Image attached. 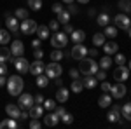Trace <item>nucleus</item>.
Returning a JSON list of instances; mask_svg holds the SVG:
<instances>
[{"label":"nucleus","mask_w":131,"mask_h":129,"mask_svg":"<svg viewBox=\"0 0 131 129\" xmlns=\"http://www.w3.org/2000/svg\"><path fill=\"white\" fill-rule=\"evenodd\" d=\"M40 44H42V40H40V39H35L33 42H31V47H35V49H39V47H40Z\"/></svg>","instance_id":"864d4df0"},{"label":"nucleus","mask_w":131,"mask_h":129,"mask_svg":"<svg viewBox=\"0 0 131 129\" xmlns=\"http://www.w3.org/2000/svg\"><path fill=\"white\" fill-rule=\"evenodd\" d=\"M33 105H35V99H33V96L30 92H21L19 99H18V107L21 110H30Z\"/></svg>","instance_id":"423d86ee"},{"label":"nucleus","mask_w":131,"mask_h":129,"mask_svg":"<svg viewBox=\"0 0 131 129\" xmlns=\"http://www.w3.org/2000/svg\"><path fill=\"white\" fill-rule=\"evenodd\" d=\"M7 127H10V129H16V127H18L16 119H7Z\"/></svg>","instance_id":"09e8293b"},{"label":"nucleus","mask_w":131,"mask_h":129,"mask_svg":"<svg viewBox=\"0 0 131 129\" xmlns=\"http://www.w3.org/2000/svg\"><path fill=\"white\" fill-rule=\"evenodd\" d=\"M28 127H31V129H39V127H42V124L39 122V119H31V120H30V124H28Z\"/></svg>","instance_id":"c03bdc74"},{"label":"nucleus","mask_w":131,"mask_h":129,"mask_svg":"<svg viewBox=\"0 0 131 129\" xmlns=\"http://www.w3.org/2000/svg\"><path fill=\"white\" fill-rule=\"evenodd\" d=\"M49 39H51V45H52L54 49H63V47H67V44H68V37H67L65 31H54Z\"/></svg>","instance_id":"7ed1b4c3"},{"label":"nucleus","mask_w":131,"mask_h":129,"mask_svg":"<svg viewBox=\"0 0 131 129\" xmlns=\"http://www.w3.org/2000/svg\"><path fill=\"white\" fill-rule=\"evenodd\" d=\"M58 122H60V115H56V112H54V113H47V115H44V124L49 126V127H54Z\"/></svg>","instance_id":"6ab92c4d"},{"label":"nucleus","mask_w":131,"mask_h":129,"mask_svg":"<svg viewBox=\"0 0 131 129\" xmlns=\"http://www.w3.org/2000/svg\"><path fill=\"white\" fill-rule=\"evenodd\" d=\"M72 31H73V26H72L70 23H67L65 25V33H72Z\"/></svg>","instance_id":"6e6d98bb"},{"label":"nucleus","mask_w":131,"mask_h":129,"mask_svg":"<svg viewBox=\"0 0 131 129\" xmlns=\"http://www.w3.org/2000/svg\"><path fill=\"white\" fill-rule=\"evenodd\" d=\"M107 119H108V122H117L121 119V107L119 105H112V108L107 113Z\"/></svg>","instance_id":"4468645a"},{"label":"nucleus","mask_w":131,"mask_h":129,"mask_svg":"<svg viewBox=\"0 0 131 129\" xmlns=\"http://www.w3.org/2000/svg\"><path fill=\"white\" fill-rule=\"evenodd\" d=\"M47 84H49V77L46 75V73H40V75H37V86L44 89V87H47Z\"/></svg>","instance_id":"7c9ffc66"},{"label":"nucleus","mask_w":131,"mask_h":129,"mask_svg":"<svg viewBox=\"0 0 131 129\" xmlns=\"http://www.w3.org/2000/svg\"><path fill=\"white\" fill-rule=\"evenodd\" d=\"M58 21H60V25H67L70 21V12L68 10H61L58 14Z\"/></svg>","instance_id":"f704fd0d"},{"label":"nucleus","mask_w":131,"mask_h":129,"mask_svg":"<svg viewBox=\"0 0 131 129\" xmlns=\"http://www.w3.org/2000/svg\"><path fill=\"white\" fill-rule=\"evenodd\" d=\"M77 2H79L81 5H86V4H89V0H77Z\"/></svg>","instance_id":"e2e57ef3"},{"label":"nucleus","mask_w":131,"mask_h":129,"mask_svg":"<svg viewBox=\"0 0 131 129\" xmlns=\"http://www.w3.org/2000/svg\"><path fill=\"white\" fill-rule=\"evenodd\" d=\"M10 42V31L0 28V45H7Z\"/></svg>","instance_id":"cd10ccee"},{"label":"nucleus","mask_w":131,"mask_h":129,"mask_svg":"<svg viewBox=\"0 0 131 129\" xmlns=\"http://www.w3.org/2000/svg\"><path fill=\"white\" fill-rule=\"evenodd\" d=\"M114 61H115L117 65H126V56H124V54H119V52H115Z\"/></svg>","instance_id":"a19ab883"},{"label":"nucleus","mask_w":131,"mask_h":129,"mask_svg":"<svg viewBox=\"0 0 131 129\" xmlns=\"http://www.w3.org/2000/svg\"><path fill=\"white\" fill-rule=\"evenodd\" d=\"M42 115H44V108H42V105H33L30 108V117L31 119H40Z\"/></svg>","instance_id":"b1692460"},{"label":"nucleus","mask_w":131,"mask_h":129,"mask_svg":"<svg viewBox=\"0 0 131 129\" xmlns=\"http://www.w3.org/2000/svg\"><path fill=\"white\" fill-rule=\"evenodd\" d=\"M63 56H65V54H63L61 49H54L52 52H51V61H61Z\"/></svg>","instance_id":"c9c22d12"},{"label":"nucleus","mask_w":131,"mask_h":129,"mask_svg":"<svg viewBox=\"0 0 131 129\" xmlns=\"http://www.w3.org/2000/svg\"><path fill=\"white\" fill-rule=\"evenodd\" d=\"M110 16L107 14V10H103L100 12L98 16H96V23H98V26H107V25H110Z\"/></svg>","instance_id":"4be33fe9"},{"label":"nucleus","mask_w":131,"mask_h":129,"mask_svg":"<svg viewBox=\"0 0 131 129\" xmlns=\"http://www.w3.org/2000/svg\"><path fill=\"white\" fill-rule=\"evenodd\" d=\"M33 58H35V60H42V58H44V51H42L40 47L35 49V51H33Z\"/></svg>","instance_id":"49530a36"},{"label":"nucleus","mask_w":131,"mask_h":129,"mask_svg":"<svg viewBox=\"0 0 131 129\" xmlns=\"http://www.w3.org/2000/svg\"><path fill=\"white\" fill-rule=\"evenodd\" d=\"M68 96H70V91L67 89V87H63V86H60V89L56 91V101L58 103H67Z\"/></svg>","instance_id":"f3484780"},{"label":"nucleus","mask_w":131,"mask_h":129,"mask_svg":"<svg viewBox=\"0 0 131 129\" xmlns=\"http://www.w3.org/2000/svg\"><path fill=\"white\" fill-rule=\"evenodd\" d=\"M12 65H14V68L16 72L23 75V73H26L28 70H30V65H28V60H25L23 56H18V58H12Z\"/></svg>","instance_id":"1a4fd4ad"},{"label":"nucleus","mask_w":131,"mask_h":129,"mask_svg":"<svg viewBox=\"0 0 131 129\" xmlns=\"http://www.w3.org/2000/svg\"><path fill=\"white\" fill-rule=\"evenodd\" d=\"M98 105H100L101 108H108L112 105V96L108 94V92H105L103 96H100V99H98Z\"/></svg>","instance_id":"a878e982"},{"label":"nucleus","mask_w":131,"mask_h":129,"mask_svg":"<svg viewBox=\"0 0 131 129\" xmlns=\"http://www.w3.org/2000/svg\"><path fill=\"white\" fill-rule=\"evenodd\" d=\"M128 33H129V39H131V26L128 28Z\"/></svg>","instance_id":"69168bd1"},{"label":"nucleus","mask_w":131,"mask_h":129,"mask_svg":"<svg viewBox=\"0 0 131 129\" xmlns=\"http://www.w3.org/2000/svg\"><path fill=\"white\" fill-rule=\"evenodd\" d=\"M44 73H46L49 79H58V77H61V73H63V68H61V65L58 61H51L49 65H46Z\"/></svg>","instance_id":"20e7f679"},{"label":"nucleus","mask_w":131,"mask_h":129,"mask_svg":"<svg viewBox=\"0 0 131 129\" xmlns=\"http://www.w3.org/2000/svg\"><path fill=\"white\" fill-rule=\"evenodd\" d=\"M58 28H60V21H58V19H52V21L49 23V30L58 31Z\"/></svg>","instance_id":"a18cd8bd"},{"label":"nucleus","mask_w":131,"mask_h":129,"mask_svg":"<svg viewBox=\"0 0 131 129\" xmlns=\"http://www.w3.org/2000/svg\"><path fill=\"white\" fill-rule=\"evenodd\" d=\"M121 117H124L126 120H131V103H126L121 108Z\"/></svg>","instance_id":"72a5a7b5"},{"label":"nucleus","mask_w":131,"mask_h":129,"mask_svg":"<svg viewBox=\"0 0 131 129\" xmlns=\"http://www.w3.org/2000/svg\"><path fill=\"white\" fill-rule=\"evenodd\" d=\"M28 7L31 10H40L42 9V0H28Z\"/></svg>","instance_id":"e433bc0d"},{"label":"nucleus","mask_w":131,"mask_h":129,"mask_svg":"<svg viewBox=\"0 0 131 129\" xmlns=\"http://www.w3.org/2000/svg\"><path fill=\"white\" fill-rule=\"evenodd\" d=\"M7 92H9L10 96H19L21 92H23V87H25V82L21 79L19 75H10L9 79H7Z\"/></svg>","instance_id":"f257e3e1"},{"label":"nucleus","mask_w":131,"mask_h":129,"mask_svg":"<svg viewBox=\"0 0 131 129\" xmlns=\"http://www.w3.org/2000/svg\"><path fill=\"white\" fill-rule=\"evenodd\" d=\"M100 89L103 91V92H110V89H112V84H108V82H105V80H101V86H100Z\"/></svg>","instance_id":"79ce46f5"},{"label":"nucleus","mask_w":131,"mask_h":129,"mask_svg":"<svg viewBox=\"0 0 131 129\" xmlns=\"http://www.w3.org/2000/svg\"><path fill=\"white\" fill-rule=\"evenodd\" d=\"M82 89H84L82 80L81 79H73V82H72V86H70V91H72V92H81Z\"/></svg>","instance_id":"2f4dec72"},{"label":"nucleus","mask_w":131,"mask_h":129,"mask_svg":"<svg viewBox=\"0 0 131 129\" xmlns=\"http://www.w3.org/2000/svg\"><path fill=\"white\" fill-rule=\"evenodd\" d=\"M65 112H67V108H65V107H56V115H60V117H61Z\"/></svg>","instance_id":"603ef678"},{"label":"nucleus","mask_w":131,"mask_h":129,"mask_svg":"<svg viewBox=\"0 0 131 129\" xmlns=\"http://www.w3.org/2000/svg\"><path fill=\"white\" fill-rule=\"evenodd\" d=\"M0 75H7V66H5V63H2V61H0Z\"/></svg>","instance_id":"8fccbe9b"},{"label":"nucleus","mask_w":131,"mask_h":129,"mask_svg":"<svg viewBox=\"0 0 131 129\" xmlns=\"http://www.w3.org/2000/svg\"><path fill=\"white\" fill-rule=\"evenodd\" d=\"M103 35L108 37V39H115V37H117V26H110V25H107V26H105V31H103Z\"/></svg>","instance_id":"c756f323"},{"label":"nucleus","mask_w":131,"mask_h":129,"mask_svg":"<svg viewBox=\"0 0 131 129\" xmlns=\"http://www.w3.org/2000/svg\"><path fill=\"white\" fill-rule=\"evenodd\" d=\"M35 103H37V105H42V103H44V98H42V94H37V96H35Z\"/></svg>","instance_id":"5fc2aeb1"},{"label":"nucleus","mask_w":131,"mask_h":129,"mask_svg":"<svg viewBox=\"0 0 131 129\" xmlns=\"http://www.w3.org/2000/svg\"><path fill=\"white\" fill-rule=\"evenodd\" d=\"M63 4H73V0H61Z\"/></svg>","instance_id":"0e129e2a"},{"label":"nucleus","mask_w":131,"mask_h":129,"mask_svg":"<svg viewBox=\"0 0 131 129\" xmlns=\"http://www.w3.org/2000/svg\"><path fill=\"white\" fill-rule=\"evenodd\" d=\"M44 108L46 110H54L56 108V101H54V99H44Z\"/></svg>","instance_id":"58836bf2"},{"label":"nucleus","mask_w":131,"mask_h":129,"mask_svg":"<svg viewBox=\"0 0 131 129\" xmlns=\"http://www.w3.org/2000/svg\"><path fill=\"white\" fill-rule=\"evenodd\" d=\"M0 61L2 63H12V54H10L9 47H0Z\"/></svg>","instance_id":"5701e85b"},{"label":"nucleus","mask_w":131,"mask_h":129,"mask_svg":"<svg viewBox=\"0 0 131 129\" xmlns=\"http://www.w3.org/2000/svg\"><path fill=\"white\" fill-rule=\"evenodd\" d=\"M79 73H81V72H79V70H75V68L70 70V77H72V79H79Z\"/></svg>","instance_id":"3c124183"},{"label":"nucleus","mask_w":131,"mask_h":129,"mask_svg":"<svg viewBox=\"0 0 131 129\" xmlns=\"http://www.w3.org/2000/svg\"><path fill=\"white\" fill-rule=\"evenodd\" d=\"M114 23H115L117 28H121V30H128V28L131 26V18L126 14V12H121V14H117V16L114 18Z\"/></svg>","instance_id":"9d476101"},{"label":"nucleus","mask_w":131,"mask_h":129,"mask_svg":"<svg viewBox=\"0 0 131 129\" xmlns=\"http://www.w3.org/2000/svg\"><path fill=\"white\" fill-rule=\"evenodd\" d=\"M86 56H88V47H86V45H82V44H75V45L72 47V51H70V58H72V60L81 61V60H84Z\"/></svg>","instance_id":"0eeeda50"},{"label":"nucleus","mask_w":131,"mask_h":129,"mask_svg":"<svg viewBox=\"0 0 131 129\" xmlns=\"http://www.w3.org/2000/svg\"><path fill=\"white\" fill-rule=\"evenodd\" d=\"M112 63H114V61H112V58L107 54V56H103V58L98 61V66H100L101 70H108L112 66Z\"/></svg>","instance_id":"bb28decb"},{"label":"nucleus","mask_w":131,"mask_h":129,"mask_svg":"<svg viewBox=\"0 0 131 129\" xmlns=\"http://www.w3.org/2000/svg\"><path fill=\"white\" fill-rule=\"evenodd\" d=\"M51 10H52L54 14H60L61 10H65V9H63V4H52V7H51Z\"/></svg>","instance_id":"37998d69"},{"label":"nucleus","mask_w":131,"mask_h":129,"mask_svg":"<svg viewBox=\"0 0 131 129\" xmlns=\"http://www.w3.org/2000/svg\"><path fill=\"white\" fill-rule=\"evenodd\" d=\"M94 77L98 80H105V77H107V73H105V70H98L96 73H94Z\"/></svg>","instance_id":"de8ad7c7"},{"label":"nucleus","mask_w":131,"mask_h":129,"mask_svg":"<svg viewBox=\"0 0 131 129\" xmlns=\"http://www.w3.org/2000/svg\"><path fill=\"white\" fill-rule=\"evenodd\" d=\"M79 72H81L82 75H94L96 72H98V63L93 60V58H84L81 60L79 63Z\"/></svg>","instance_id":"f03ea898"},{"label":"nucleus","mask_w":131,"mask_h":129,"mask_svg":"<svg viewBox=\"0 0 131 129\" xmlns=\"http://www.w3.org/2000/svg\"><path fill=\"white\" fill-rule=\"evenodd\" d=\"M105 39H107V37H105L103 33H94V35H93V44H94L96 47H100V45L105 44Z\"/></svg>","instance_id":"473e14b6"},{"label":"nucleus","mask_w":131,"mask_h":129,"mask_svg":"<svg viewBox=\"0 0 131 129\" xmlns=\"http://www.w3.org/2000/svg\"><path fill=\"white\" fill-rule=\"evenodd\" d=\"M37 23H35V19H30V18H26V19L21 21L19 25V31L23 33V35H33L35 31H37Z\"/></svg>","instance_id":"39448f33"},{"label":"nucleus","mask_w":131,"mask_h":129,"mask_svg":"<svg viewBox=\"0 0 131 129\" xmlns=\"http://www.w3.org/2000/svg\"><path fill=\"white\" fill-rule=\"evenodd\" d=\"M70 39L73 44H82L86 40V33H84V30H73L70 33Z\"/></svg>","instance_id":"aec40b11"},{"label":"nucleus","mask_w":131,"mask_h":129,"mask_svg":"<svg viewBox=\"0 0 131 129\" xmlns=\"http://www.w3.org/2000/svg\"><path fill=\"white\" fill-rule=\"evenodd\" d=\"M117 7L121 9V12H131V0H119L117 2Z\"/></svg>","instance_id":"c85d7f7f"},{"label":"nucleus","mask_w":131,"mask_h":129,"mask_svg":"<svg viewBox=\"0 0 131 129\" xmlns=\"http://www.w3.org/2000/svg\"><path fill=\"white\" fill-rule=\"evenodd\" d=\"M44 70H46V65L42 63V60H35L30 65V70H28V72H30L31 75H35V77H37V75L44 73Z\"/></svg>","instance_id":"ddd939ff"},{"label":"nucleus","mask_w":131,"mask_h":129,"mask_svg":"<svg viewBox=\"0 0 131 129\" xmlns=\"http://www.w3.org/2000/svg\"><path fill=\"white\" fill-rule=\"evenodd\" d=\"M10 54H12L14 58L23 56V54H25V44H23L21 40H14V42L10 44Z\"/></svg>","instance_id":"f8f14e48"},{"label":"nucleus","mask_w":131,"mask_h":129,"mask_svg":"<svg viewBox=\"0 0 131 129\" xmlns=\"http://www.w3.org/2000/svg\"><path fill=\"white\" fill-rule=\"evenodd\" d=\"M35 33L39 35V39H40V40H46V39H49V37H51V33H49V26H44V25L37 26V31H35Z\"/></svg>","instance_id":"393cba45"},{"label":"nucleus","mask_w":131,"mask_h":129,"mask_svg":"<svg viewBox=\"0 0 131 129\" xmlns=\"http://www.w3.org/2000/svg\"><path fill=\"white\" fill-rule=\"evenodd\" d=\"M5 113L9 115L10 119H19L21 108L18 107V105H14V103H9V105H5Z\"/></svg>","instance_id":"2eb2a0df"},{"label":"nucleus","mask_w":131,"mask_h":129,"mask_svg":"<svg viewBox=\"0 0 131 129\" xmlns=\"http://www.w3.org/2000/svg\"><path fill=\"white\" fill-rule=\"evenodd\" d=\"M110 94H112V98H115V99H121V98H124V96H126V86H124L122 82L115 84V86H112Z\"/></svg>","instance_id":"9b49d317"},{"label":"nucleus","mask_w":131,"mask_h":129,"mask_svg":"<svg viewBox=\"0 0 131 129\" xmlns=\"http://www.w3.org/2000/svg\"><path fill=\"white\" fill-rule=\"evenodd\" d=\"M14 16H16L18 19L23 21V19H26V18H28V10H26V9H16Z\"/></svg>","instance_id":"4c0bfd02"},{"label":"nucleus","mask_w":131,"mask_h":129,"mask_svg":"<svg viewBox=\"0 0 131 129\" xmlns=\"http://www.w3.org/2000/svg\"><path fill=\"white\" fill-rule=\"evenodd\" d=\"M82 84H84V89H94L98 86V79L94 75H86L84 80H82Z\"/></svg>","instance_id":"a211bd4d"},{"label":"nucleus","mask_w":131,"mask_h":129,"mask_svg":"<svg viewBox=\"0 0 131 129\" xmlns=\"http://www.w3.org/2000/svg\"><path fill=\"white\" fill-rule=\"evenodd\" d=\"M128 68H129V72H131V60H129V66H128Z\"/></svg>","instance_id":"338daca9"},{"label":"nucleus","mask_w":131,"mask_h":129,"mask_svg":"<svg viewBox=\"0 0 131 129\" xmlns=\"http://www.w3.org/2000/svg\"><path fill=\"white\" fill-rule=\"evenodd\" d=\"M103 51H105V54H108V56H112V54H115L117 51H119V45H117V42H105L103 44Z\"/></svg>","instance_id":"412c9836"},{"label":"nucleus","mask_w":131,"mask_h":129,"mask_svg":"<svg viewBox=\"0 0 131 129\" xmlns=\"http://www.w3.org/2000/svg\"><path fill=\"white\" fill-rule=\"evenodd\" d=\"M60 119L63 120L65 124H72V122H73V115H72V113H68V112H65V113L61 115Z\"/></svg>","instance_id":"ea45409f"},{"label":"nucleus","mask_w":131,"mask_h":129,"mask_svg":"<svg viewBox=\"0 0 131 129\" xmlns=\"http://www.w3.org/2000/svg\"><path fill=\"white\" fill-rule=\"evenodd\" d=\"M7 84V79H5V75H0V87H4Z\"/></svg>","instance_id":"4d7b16f0"},{"label":"nucleus","mask_w":131,"mask_h":129,"mask_svg":"<svg viewBox=\"0 0 131 129\" xmlns=\"http://www.w3.org/2000/svg\"><path fill=\"white\" fill-rule=\"evenodd\" d=\"M68 5H70V12H77V7L75 5H72V4H68Z\"/></svg>","instance_id":"680f3d73"},{"label":"nucleus","mask_w":131,"mask_h":129,"mask_svg":"<svg viewBox=\"0 0 131 129\" xmlns=\"http://www.w3.org/2000/svg\"><path fill=\"white\" fill-rule=\"evenodd\" d=\"M88 54L93 58V56H96V54H98V49H89V51H88Z\"/></svg>","instance_id":"13d9d810"},{"label":"nucleus","mask_w":131,"mask_h":129,"mask_svg":"<svg viewBox=\"0 0 131 129\" xmlns=\"http://www.w3.org/2000/svg\"><path fill=\"white\" fill-rule=\"evenodd\" d=\"M5 25H7V30L10 33H18L19 31V23H18V18L16 16H9L5 19Z\"/></svg>","instance_id":"dca6fc26"},{"label":"nucleus","mask_w":131,"mask_h":129,"mask_svg":"<svg viewBox=\"0 0 131 129\" xmlns=\"http://www.w3.org/2000/svg\"><path fill=\"white\" fill-rule=\"evenodd\" d=\"M112 77L117 80V82H126V80L129 79V68H128L126 65H119L117 68L114 70Z\"/></svg>","instance_id":"6e6552de"},{"label":"nucleus","mask_w":131,"mask_h":129,"mask_svg":"<svg viewBox=\"0 0 131 129\" xmlns=\"http://www.w3.org/2000/svg\"><path fill=\"white\" fill-rule=\"evenodd\" d=\"M0 129H7V119H5V120H2V122H0Z\"/></svg>","instance_id":"bf43d9fd"},{"label":"nucleus","mask_w":131,"mask_h":129,"mask_svg":"<svg viewBox=\"0 0 131 129\" xmlns=\"http://www.w3.org/2000/svg\"><path fill=\"white\" fill-rule=\"evenodd\" d=\"M56 80V86H58V87H60V86H63V80H61V77H58V79H54Z\"/></svg>","instance_id":"052dcab7"}]
</instances>
